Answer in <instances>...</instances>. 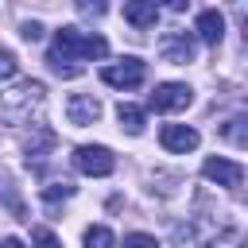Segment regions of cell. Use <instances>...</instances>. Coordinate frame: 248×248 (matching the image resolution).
I'll return each instance as SVG.
<instances>
[{
	"instance_id": "30bf717a",
	"label": "cell",
	"mask_w": 248,
	"mask_h": 248,
	"mask_svg": "<svg viewBox=\"0 0 248 248\" xmlns=\"http://www.w3.org/2000/svg\"><path fill=\"white\" fill-rule=\"evenodd\" d=\"M198 39L209 43V46H217V43L225 39V16H221L217 8H205V12L198 16Z\"/></svg>"
},
{
	"instance_id": "d6986e66",
	"label": "cell",
	"mask_w": 248,
	"mask_h": 248,
	"mask_svg": "<svg viewBox=\"0 0 248 248\" xmlns=\"http://www.w3.org/2000/svg\"><path fill=\"white\" fill-rule=\"evenodd\" d=\"M19 35H23L27 43H35V39H43V23H35V19H31V23H23V31H19Z\"/></svg>"
},
{
	"instance_id": "3957f363",
	"label": "cell",
	"mask_w": 248,
	"mask_h": 248,
	"mask_svg": "<svg viewBox=\"0 0 248 248\" xmlns=\"http://www.w3.org/2000/svg\"><path fill=\"white\" fill-rule=\"evenodd\" d=\"M143 78H147V62H140V58H120V62L101 66V81L112 89H136Z\"/></svg>"
},
{
	"instance_id": "52a82bcc",
	"label": "cell",
	"mask_w": 248,
	"mask_h": 248,
	"mask_svg": "<svg viewBox=\"0 0 248 248\" xmlns=\"http://www.w3.org/2000/svg\"><path fill=\"white\" fill-rule=\"evenodd\" d=\"M97 116H101V101H97L93 93H70V101H66V120H70L74 128L97 124Z\"/></svg>"
},
{
	"instance_id": "4fadbf2b",
	"label": "cell",
	"mask_w": 248,
	"mask_h": 248,
	"mask_svg": "<svg viewBox=\"0 0 248 248\" xmlns=\"http://www.w3.org/2000/svg\"><path fill=\"white\" fill-rule=\"evenodd\" d=\"M85 248H116L112 229H105V225H89V229H85Z\"/></svg>"
},
{
	"instance_id": "ffe728a7",
	"label": "cell",
	"mask_w": 248,
	"mask_h": 248,
	"mask_svg": "<svg viewBox=\"0 0 248 248\" xmlns=\"http://www.w3.org/2000/svg\"><path fill=\"white\" fill-rule=\"evenodd\" d=\"M0 248H23V240H16V236H4V240H0Z\"/></svg>"
},
{
	"instance_id": "5b68a950",
	"label": "cell",
	"mask_w": 248,
	"mask_h": 248,
	"mask_svg": "<svg viewBox=\"0 0 248 248\" xmlns=\"http://www.w3.org/2000/svg\"><path fill=\"white\" fill-rule=\"evenodd\" d=\"M190 101H194V89L186 81H163L147 97V108H155V112H178V108H190Z\"/></svg>"
},
{
	"instance_id": "8fae6325",
	"label": "cell",
	"mask_w": 248,
	"mask_h": 248,
	"mask_svg": "<svg viewBox=\"0 0 248 248\" xmlns=\"http://www.w3.org/2000/svg\"><path fill=\"white\" fill-rule=\"evenodd\" d=\"M124 19H128L136 31H147V27H155L159 8H155V4H143V0H132V4H124Z\"/></svg>"
},
{
	"instance_id": "6da1fadb",
	"label": "cell",
	"mask_w": 248,
	"mask_h": 248,
	"mask_svg": "<svg viewBox=\"0 0 248 248\" xmlns=\"http://www.w3.org/2000/svg\"><path fill=\"white\" fill-rule=\"evenodd\" d=\"M105 54H108V43H105L101 35H85V31H78V27H58L46 62H50V70H54L58 78H78V74H81L78 58H105Z\"/></svg>"
},
{
	"instance_id": "5bb4252c",
	"label": "cell",
	"mask_w": 248,
	"mask_h": 248,
	"mask_svg": "<svg viewBox=\"0 0 248 248\" xmlns=\"http://www.w3.org/2000/svg\"><path fill=\"white\" fill-rule=\"evenodd\" d=\"M16 70H19V62H16V54H12L8 46H0V81H8V78H16Z\"/></svg>"
},
{
	"instance_id": "8992f818",
	"label": "cell",
	"mask_w": 248,
	"mask_h": 248,
	"mask_svg": "<svg viewBox=\"0 0 248 248\" xmlns=\"http://www.w3.org/2000/svg\"><path fill=\"white\" fill-rule=\"evenodd\" d=\"M159 54H163L167 62H174V66L194 62V35H190V31H167L163 43H159Z\"/></svg>"
},
{
	"instance_id": "9c48e42d",
	"label": "cell",
	"mask_w": 248,
	"mask_h": 248,
	"mask_svg": "<svg viewBox=\"0 0 248 248\" xmlns=\"http://www.w3.org/2000/svg\"><path fill=\"white\" fill-rule=\"evenodd\" d=\"M159 143H163L167 151H174V155H186V151H194V147L202 143V136H198L190 124H163Z\"/></svg>"
},
{
	"instance_id": "9a60e30c",
	"label": "cell",
	"mask_w": 248,
	"mask_h": 248,
	"mask_svg": "<svg viewBox=\"0 0 248 248\" xmlns=\"http://www.w3.org/2000/svg\"><path fill=\"white\" fill-rule=\"evenodd\" d=\"M70 194H74L70 182H50V186H43V198H46V202H58V198H70Z\"/></svg>"
},
{
	"instance_id": "e0dca14e",
	"label": "cell",
	"mask_w": 248,
	"mask_h": 248,
	"mask_svg": "<svg viewBox=\"0 0 248 248\" xmlns=\"http://www.w3.org/2000/svg\"><path fill=\"white\" fill-rule=\"evenodd\" d=\"M31 244H35V248H62L50 229H35V232H31Z\"/></svg>"
},
{
	"instance_id": "7c38bea8",
	"label": "cell",
	"mask_w": 248,
	"mask_h": 248,
	"mask_svg": "<svg viewBox=\"0 0 248 248\" xmlns=\"http://www.w3.org/2000/svg\"><path fill=\"white\" fill-rule=\"evenodd\" d=\"M116 116H120V128H124L128 136H140V132H143V108H136V105H128V101H120V108H116Z\"/></svg>"
},
{
	"instance_id": "ba28073f",
	"label": "cell",
	"mask_w": 248,
	"mask_h": 248,
	"mask_svg": "<svg viewBox=\"0 0 248 248\" xmlns=\"http://www.w3.org/2000/svg\"><path fill=\"white\" fill-rule=\"evenodd\" d=\"M202 174L209 178V182H217V186H225V190H236L240 182H244V167L240 163H232V159H205V167H202Z\"/></svg>"
},
{
	"instance_id": "2e32d148",
	"label": "cell",
	"mask_w": 248,
	"mask_h": 248,
	"mask_svg": "<svg viewBox=\"0 0 248 248\" xmlns=\"http://www.w3.org/2000/svg\"><path fill=\"white\" fill-rule=\"evenodd\" d=\"M124 248H159V240L147 236V232H128L124 236Z\"/></svg>"
},
{
	"instance_id": "277c9868",
	"label": "cell",
	"mask_w": 248,
	"mask_h": 248,
	"mask_svg": "<svg viewBox=\"0 0 248 248\" xmlns=\"http://www.w3.org/2000/svg\"><path fill=\"white\" fill-rule=\"evenodd\" d=\"M74 167H78L81 174H89V178H105V174L116 170V159H112V151L101 147V143H81V147L74 151Z\"/></svg>"
},
{
	"instance_id": "7a4b0ae2",
	"label": "cell",
	"mask_w": 248,
	"mask_h": 248,
	"mask_svg": "<svg viewBox=\"0 0 248 248\" xmlns=\"http://www.w3.org/2000/svg\"><path fill=\"white\" fill-rule=\"evenodd\" d=\"M43 97H46L43 81H31V78H27V81H19L16 89L4 93L0 112H4V120H12V124H27V120H31V108H39Z\"/></svg>"
},
{
	"instance_id": "ac0fdd59",
	"label": "cell",
	"mask_w": 248,
	"mask_h": 248,
	"mask_svg": "<svg viewBox=\"0 0 248 248\" xmlns=\"http://www.w3.org/2000/svg\"><path fill=\"white\" fill-rule=\"evenodd\" d=\"M240 124H244V120H229V124H225V136H229L236 147H244V132H240Z\"/></svg>"
}]
</instances>
